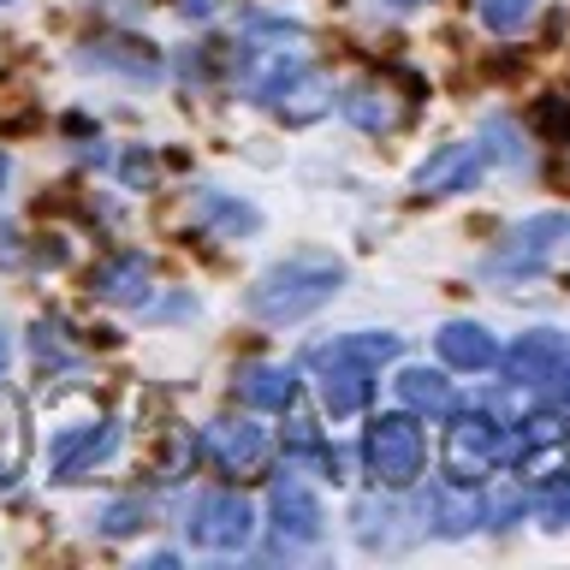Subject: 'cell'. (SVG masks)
Masks as SVG:
<instances>
[{"label": "cell", "mask_w": 570, "mask_h": 570, "mask_svg": "<svg viewBox=\"0 0 570 570\" xmlns=\"http://www.w3.org/2000/svg\"><path fill=\"white\" fill-rule=\"evenodd\" d=\"M89 292L101 303H125V309H142L155 297V262L142 249H114L107 262H96L89 274Z\"/></svg>", "instance_id": "8fae6325"}, {"label": "cell", "mask_w": 570, "mask_h": 570, "mask_svg": "<svg viewBox=\"0 0 570 570\" xmlns=\"http://www.w3.org/2000/svg\"><path fill=\"white\" fill-rule=\"evenodd\" d=\"M119 173H125V185H149V178H155V160L142 155V149H131V155L119 160Z\"/></svg>", "instance_id": "484cf974"}, {"label": "cell", "mask_w": 570, "mask_h": 570, "mask_svg": "<svg viewBox=\"0 0 570 570\" xmlns=\"http://www.w3.org/2000/svg\"><path fill=\"white\" fill-rule=\"evenodd\" d=\"M142 523H149V499L142 493H125V499H114V505L101 511V534H114V541L119 534H137Z\"/></svg>", "instance_id": "cb8c5ba5"}, {"label": "cell", "mask_w": 570, "mask_h": 570, "mask_svg": "<svg viewBox=\"0 0 570 570\" xmlns=\"http://www.w3.org/2000/svg\"><path fill=\"white\" fill-rule=\"evenodd\" d=\"M392 386H399L410 416H445V410H452V381H445L440 368H404Z\"/></svg>", "instance_id": "7402d4cb"}, {"label": "cell", "mask_w": 570, "mask_h": 570, "mask_svg": "<svg viewBox=\"0 0 570 570\" xmlns=\"http://www.w3.org/2000/svg\"><path fill=\"white\" fill-rule=\"evenodd\" d=\"M404 345L399 333H356V338H333V345H315L309 363L321 374V404H327V416H356V410L368 404V386H374V368L392 363Z\"/></svg>", "instance_id": "7a4b0ae2"}, {"label": "cell", "mask_w": 570, "mask_h": 570, "mask_svg": "<svg viewBox=\"0 0 570 570\" xmlns=\"http://www.w3.org/2000/svg\"><path fill=\"white\" fill-rule=\"evenodd\" d=\"M7 356H12V345H7V333H0V374H7Z\"/></svg>", "instance_id": "f1b7e54d"}, {"label": "cell", "mask_w": 570, "mask_h": 570, "mask_svg": "<svg viewBox=\"0 0 570 570\" xmlns=\"http://www.w3.org/2000/svg\"><path fill=\"white\" fill-rule=\"evenodd\" d=\"M434 345L445 356V368H463V374L499 368V338L481 327V321H445V327L434 333Z\"/></svg>", "instance_id": "9a60e30c"}, {"label": "cell", "mask_w": 570, "mask_h": 570, "mask_svg": "<svg viewBox=\"0 0 570 570\" xmlns=\"http://www.w3.org/2000/svg\"><path fill=\"white\" fill-rule=\"evenodd\" d=\"M178 12H185V18H214V12H220V0H178Z\"/></svg>", "instance_id": "83f0119b"}, {"label": "cell", "mask_w": 570, "mask_h": 570, "mask_svg": "<svg viewBox=\"0 0 570 570\" xmlns=\"http://www.w3.org/2000/svg\"><path fill=\"white\" fill-rule=\"evenodd\" d=\"M190 541L208 552H244L249 534H256V511H249L244 493H203L190 505Z\"/></svg>", "instance_id": "ba28073f"}, {"label": "cell", "mask_w": 570, "mask_h": 570, "mask_svg": "<svg viewBox=\"0 0 570 570\" xmlns=\"http://www.w3.org/2000/svg\"><path fill=\"white\" fill-rule=\"evenodd\" d=\"M256 101L285 125H315L333 107V83H327V71L309 66L297 48H285L279 60L256 78Z\"/></svg>", "instance_id": "3957f363"}, {"label": "cell", "mask_w": 570, "mask_h": 570, "mask_svg": "<svg viewBox=\"0 0 570 570\" xmlns=\"http://www.w3.org/2000/svg\"><path fill=\"white\" fill-rule=\"evenodd\" d=\"M505 458H511V434L499 428L493 410H458L452 428H445V481L481 488Z\"/></svg>", "instance_id": "277c9868"}, {"label": "cell", "mask_w": 570, "mask_h": 570, "mask_svg": "<svg viewBox=\"0 0 570 570\" xmlns=\"http://www.w3.org/2000/svg\"><path fill=\"white\" fill-rule=\"evenodd\" d=\"M7 173H12V160H7V155H0V185H7Z\"/></svg>", "instance_id": "4dcf8cb0"}, {"label": "cell", "mask_w": 570, "mask_h": 570, "mask_svg": "<svg viewBox=\"0 0 570 570\" xmlns=\"http://www.w3.org/2000/svg\"><path fill=\"white\" fill-rule=\"evenodd\" d=\"M190 226L208 232V238H238V232L262 226V214L249 203H238V196H226V190H196L190 196Z\"/></svg>", "instance_id": "2e32d148"}, {"label": "cell", "mask_w": 570, "mask_h": 570, "mask_svg": "<svg viewBox=\"0 0 570 570\" xmlns=\"http://www.w3.org/2000/svg\"><path fill=\"white\" fill-rule=\"evenodd\" d=\"M238 399L249 410H292L297 404V368L292 363H244L238 368Z\"/></svg>", "instance_id": "e0dca14e"}, {"label": "cell", "mask_w": 570, "mask_h": 570, "mask_svg": "<svg viewBox=\"0 0 570 570\" xmlns=\"http://www.w3.org/2000/svg\"><path fill=\"white\" fill-rule=\"evenodd\" d=\"M511 458H517V470L523 475H559L564 470V458H570V428L559 410H541V416H529L523 428H517V445H511Z\"/></svg>", "instance_id": "30bf717a"}, {"label": "cell", "mask_w": 570, "mask_h": 570, "mask_svg": "<svg viewBox=\"0 0 570 570\" xmlns=\"http://www.w3.org/2000/svg\"><path fill=\"white\" fill-rule=\"evenodd\" d=\"M386 7H399V12H410V7H422V0H386Z\"/></svg>", "instance_id": "f546056e"}, {"label": "cell", "mask_w": 570, "mask_h": 570, "mask_svg": "<svg viewBox=\"0 0 570 570\" xmlns=\"http://www.w3.org/2000/svg\"><path fill=\"white\" fill-rule=\"evenodd\" d=\"M30 463V422H24V399L0 386V488H12Z\"/></svg>", "instance_id": "ffe728a7"}, {"label": "cell", "mask_w": 570, "mask_h": 570, "mask_svg": "<svg viewBox=\"0 0 570 570\" xmlns=\"http://www.w3.org/2000/svg\"><path fill=\"white\" fill-rule=\"evenodd\" d=\"M338 114H345L356 131L386 137V131H399V125L410 119V107H404V96H392V83L363 78V83H351L345 96H338Z\"/></svg>", "instance_id": "5bb4252c"}, {"label": "cell", "mask_w": 570, "mask_h": 570, "mask_svg": "<svg viewBox=\"0 0 570 570\" xmlns=\"http://www.w3.org/2000/svg\"><path fill=\"white\" fill-rule=\"evenodd\" d=\"M499 363H505V374L517 386H529V392H541L547 404H559L570 410V338L559 333H523L511 351H499Z\"/></svg>", "instance_id": "8992f818"}, {"label": "cell", "mask_w": 570, "mask_h": 570, "mask_svg": "<svg viewBox=\"0 0 570 570\" xmlns=\"http://www.w3.org/2000/svg\"><path fill=\"white\" fill-rule=\"evenodd\" d=\"M564 226H570L564 214H529L523 226H511L505 238L488 249L481 274L488 279H534V274H547L552 249L564 244Z\"/></svg>", "instance_id": "52a82bcc"}, {"label": "cell", "mask_w": 570, "mask_h": 570, "mask_svg": "<svg viewBox=\"0 0 570 570\" xmlns=\"http://www.w3.org/2000/svg\"><path fill=\"white\" fill-rule=\"evenodd\" d=\"M83 66H101V71H125V78H160V53L137 36H96L83 42Z\"/></svg>", "instance_id": "d6986e66"}, {"label": "cell", "mask_w": 570, "mask_h": 570, "mask_svg": "<svg viewBox=\"0 0 570 570\" xmlns=\"http://www.w3.org/2000/svg\"><path fill=\"white\" fill-rule=\"evenodd\" d=\"M338 285H345V262L321 256V249H303V256H285V262L267 267V274L249 285L244 303L256 321L285 327V321H303V315H315L321 303H333Z\"/></svg>", "instance_id": "6da1fadb"}, {"label": "cell", "mask_w": 570, "mask_h": 570, "mask_svg": "<svg viewBox=\"0 0 570 570\" xmlns=\"http://www.w3.org/2000/svg\"><path fill=\"white\" fill-rule=\"evenodd\" d=\"M488 137H499L493 149L505 155V160H517V155H523V149H517V142H511V119H488Z\"/></svg>", "instance_id": "4316f807"}, {"label": "cell", "mask_w": 570, "mask_h": 570, "mask_svg": "<svg viewBox=\"0 0 570 570\" xmlns=\"http://www.w3.org/2000/svg\"><path fill=\"white\" fill-rule=\"evenodd\" d=\"M203 452L220 463L226 475H256L267 463V428L249 422V416H238V422L226 416V422H214L203 434Z\"/></svg>", "instance_id": "7c38bea8"}, {"label": "cell", "mask_w": 570, "mask_h": 570, "mask_svg": "<svg viewBox=\"0 0 570 570\" xmlns=\"http://www.w3.org/2000/svg\"><path fill=\"white\" fill-rule=\"evenodd\" d=\"M475 18L493 36H517V30L534 24V0H475Z\"/></svg>", "instance_id": "603a6c76"}, {"label": "cell", "mask_w": 570, "mask_h": 570, "mask_svg": "<svg viewBox=\"0 0 570 570\" xmlns=\"http://www.w3.org/2000/svg\"><path fill=\"white\" fill-rule=\"evenodd\" d=\"M564 238H570V226H564Z\"/></svg>", "instance_id": "1f68e13d"}, {"label": "cell", "mask_w": 570, "mask_h": 570, "mask_svg": "<svg viewBox=\"0 0 570 570\" xmlns=\"http://www.w3.org/2000/svg\"><path fill=\"white\" fill-rule=\"evenodd\" d=\"M267 511H274L279 547H309V541H321V529H327V511H321L315 488H309L303 475H292V470L274 481V493H267Z\"/></svg>", "instance_id": "9c48e42d"}, {"label": "cell", "mask_w": 570, "mask_h": 570, "mask_svg": "<svg viewBox=\"0 0 570 570\" xmlns=\"http://www.w3.org/2000/svg\"><path fill=\"white\" fill-rule=\"evenodd\" d=\"M422 517H434V534H470V529L488 523V499L475 488L458 493V481H445V488H434L422 499Z\"/></svg>", "instance_id": "ac0fdd59"}, {"label": "cell", "mask_w": 570, "mask_h": 570, "mask_svg": "<svg viewBox=\"0 0 570 570\" xmlns=\"http://www.w3.org/2000/svg\"><path fill=\"white\" fill-rule=\"evenodd\" d=\"M534 505H541V517H547L552 529H570V470L547 475V481H541V499H534Z\"/></svg>", "instance_id": "d4e9b609"}, {"label": "cell", "mask_w": 570, "mask_h": 570, "mask_svg": "<svg viewBox=\"0 0 570 570\" xmlns=\"http://www.w3.org/2000/svg\"><path fill=\"white\" fill-rule=\"evenodd\" d=\"M488 167V142H445L416 167V196H452L470 190L475 173Z\"/></svg>", "instance_id": "4fadbf2b"}, {"label": "cell", "mask_w": 570, "mask_h": 570, "mask_svg": "<svg viewBox=\"0 0 570 570\" xmlns=\"http://www.w3.org/2000/svg\"><path fill=\"white\" fill-rule=\"evenodd\" d=\"M114 445H119V422L107 416V422L89 428V434H78V440H66V445H60V458H53V481H78L89 463L114 458Z\"/></svg>", "instance_id": "44dd1931"}, {"label": "cell", "mask_w": 570, "mask_h": 570, "mask_svg": "<svg viewBox=\"0 0 570 570\" xmlns=\"http://www.w3.org/2000/svg\"><path fill=\"white\" fill-rule=\"evenodd\" d=\"M363 452H368V475L381 481L386 493H404V488H416V475H422L428 440H422V428L410 410H392V416H374Z\"/></svg>", "instance_id": "5b68a950"}]
</instances>
